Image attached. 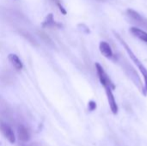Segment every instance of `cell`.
Wrapping results in <instances>:
<instances>
[{
    "label": "cell",
    "mask_w": 147,
    "mask_h": 146,
    "mask_svg": "<svg viewBox=\"0 0 147 146\" xmlns=\"http://www.w3.org/2000/svg\"><path fill=\"white\" fill-rule=\"evenodd\" d=\"M115 37L117 38V40L120 41V43L123 46V47L125 48V50L127 51L128 56L130 57V59L133 60V62L134 63V65L138 67V69L140 70V71L141 72L143 77H144V81H145V84H144V88H143V94L144 96H147V69L146 68V66L142 64V62L137 58V56L134 54V52L132 51V49L130 48V46L127 45V43L116 33H115Z\"/></svg>",
    "instance_id": "6da1fadb"
},
{
    "label": "cell",
    "mask_w": 147,
    "mask_h": 146,
    "mask_svg": "<svg viewBox=\"0 0 147 146\" xmlns=\"http://www.w3.org/2000/svg\"><path fill=\"white\" fill-rule=\"evenodd\" d=\"M96 72H97V76H98L99 81L102 83V85L103 86V88L109 86L112 89H115V85L114 84L112 80L109 78V77L108 76V74L105 72L104 69L102 68V66L99 63H96Z\"/></svg>",
    "instance_id": "7a4b0ae2"
},
{
    "label": "cell",
    "mask_w": 147,
    "mask_h": 146,
    "mask_svg": "<svg viewBox=\"0 0 147 146\" xmlns=\"http://www.w3.org/2000/svg\"><path fill=\"white\" fill-rule=\"evenodd\" d=\"M127 14L128 17L130 18V20L133 21V22H134L136 25L147 30V18L144 17L139 12H137L136 10L132 9H127Z\"/></svg>",
    "instance_id": "3957f363"
},
{
    "label": "cell",
    "mask_w": 147,
    "mask_h": 146,
    "mask_svg": "<svg viewBox=\"0 0 147 146\" xmlns=\"http://www.w3.org/2000/svg\"><path fill=\"white\" fill-rule=\"evenodd\" d=\"M0 131L2 133V134L4 136V138L10 144L16 143V135L14 133V131L12 130V128L8 124L1 122L0 123Z\"/></svg>",
    "instance_id": "277c9868"
},
{
    "label": "cell",
    "mask_w": 147,
    "mask_h": 146,
    "mask_svg": "<svg viewBox=\"0 0 147 146\" xmlns=\"http://www.w3.org/2000/svg\"><path fill=\"white\" fill-rule=\"evenodd\" d=\"M99 50L101 52V53L107 59H114L116 60V58L113 52L112 47L110 46V45L107 42V41H101L99 44Z\"/></svg>",
    "instance_id": "5b68a950"
},
{
    "label": "cell",
    "mask_w": 147,
    "mask_h": 146,
    "mask_svg": "<svg viewBox=\"0 0 147 146\" xmlns=\"http://www.w3.org/2000/svg\"><path fill=\"white\" fill-rule=\"evenodd\" d=\"M104 89H105V92H106V96H107V98H108V101H109L110 109H111V111H112V113L114 114H116L118 113V106H117L114 94H113V89L109 86L104 87Z\"/></svg>",
    "instance_id": "8992f818"
},
{
    "label": "cell",
    "mask_w": 147,
    "mask_h": 146,
    "mask_svg": "<svg viewBox=\"0 0 147 146\" xmlns=\"http://www.w3.org/2000/svg\"><path fill=\"white\" fill-rule=\"evenodd\" d=\"M17 137H18V139L22 143L28 142L30 140L29 131L23 125H20L17 128Z\"/></svg>",
    "instance_id": "52a82bcc"
},
{
    "label": "cell",
    "mask_w": 147,
    "mask_h": 146,
    "mask_svg": "<svg viewBox=\"0 0 147 146\" xmlns=\"http://www.w3.org/2000/svg\"><path fill=\"white\" fill-rule=\"evenodd\" d=\"M8 59L9 61L10 62L11 65L16 70V71H21L23 67V65H22V60L20 59V58L15 54V53H10L9 54L8 56Z\"/></svg>",
    "instance_id": "ba28073f"
},
{
    "label": "cell",
    "mask_w": 147,
    "mask_h": 146,
    "mask_svg": "<svg viewBox=\"0 0 147 146\" xmlns=\"http://www.w3.org/2000/svg\"><path fill=\"white\" fill-rule=\"evenodd\" d=\"M130 32L133 35H134L135 37H137L138 39L147 42V32H146L145 30L137 28V27H132L130 28Z\"/></svg>",
    "instance_id": "9c48e42d"
},
{
    "label": "cell",
    "mask_w": 147,
    "mask_h": 146,
    "mask_svg": "<svg viewBox=\"0 0 147 146\" xmlns=\"http://www.w3.org/2000/svg\"><path fill=\"white\" fill-rule=\"evenodd\" d=\"M41 26L43 28H56V27H61L60 24H59L53 18V14H48V15L46 17L45 21L42 22Z\"/></svg>",
    "instance_id": "30bf717a"
},
{
    "label": "cell",
    "mask_w": 147,
    "mask_h": 146,
    "mask_svg": "<svg viewBox=\"0 0 147 146\" xmlns=\"http://www.w3.org/2000/svg\"><path fill=\"white\" fill-rule=\"evenodd\" d=\"M55 3H56V5L58 6V8L59 9V10H60V12L63 14V15H66L67 14V11L65 10V9L64 8V6L62 5V3H61V1L60 0H53Z\"/></svg>",
    "instance_id": "8fae6325"
},
{
    "label": "cell",
    "mask_w": 147,
    "mask_h": 146,
    "mask_svg": "<svg viewBox=\"0 0 147 146\" xmlns=\"http://www.w3.org/2000/svg\"><path fill=\"white\" fill-rule=\"evenodd\" d=\"M22 35L24 36V37H26L31 43H33V44H35L36 45V40H35V39H34L33 38V36L32 35H30L28 33H27V32H22Z\"/></svg>",
    "instance_id": "7c38bea8"
},
{
    "label": "cell",
    "mask_w": 147,
    "mask_h": 146,
    "mask_svg": "<svg viewBox=\"0 0 147 146\" xmlns=\"http://www.w3.org/2000/svg\"><path fill=\"white\" fill-rule=\"evenodd\" d=\"M88 108H89L90 111H94V110H96V102H94V101H90V102H89V104H88Z\"/></svg>",
    "instance_id": "4fadbf2b"
},
{
    "label": "cell",
    "mask_w": 147,
    "mask_h": 146,
    "mask_svg": "<svg viewBox=\"0 0 147 146\" xmlns=\"http://www.w3.org/2000/svg\"><path fill=\"white\" fill-rule=\"evenodd\" d=\"M97 1H105V0H97Z\"/></svg>",
    "instance_id": "5bb4252c"
}]
</instances>
